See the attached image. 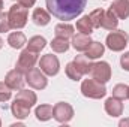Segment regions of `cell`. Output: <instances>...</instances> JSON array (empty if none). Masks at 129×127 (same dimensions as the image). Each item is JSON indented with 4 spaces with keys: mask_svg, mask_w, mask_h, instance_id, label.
<instances>
[{
    "mask_svg": "<svg viewBox=\"0 0 129 127\" xmlns=\"http://www.w3.org/2000/svg\"><path fill=\"white\" fill-rule=\"evenodd\" d=\"M128 99H129V91H128Z\"/></svg>",
    "mask_w": 129,
    "mask_h": 127,
    "instance_id": "d590c367",
    "label": "cell"
},
{
    "mask_svg": "<svg viewBox=\"0 0 129 127\" xmlns=\"http://www.w3.org/2000/svg\"><path fill=\"white\" fill-rule=\"evenodd\" d=\"M128 40H129V36L126 32H123V30H113V32L107 36L105 43H107V46L111 51L120 52V51H123L126 48Z\"/></svg>",
    "mask_w": 129,
    "mask_h": 127,
    "instance_id": "277c9868",
    "label": "cell"
},
{
    "mask_svg": "<svg viewBox=\"0 0 129 127\" xmlns=\"http://www.w3.org/2000/svg\"><path fill=\"white\" fill-rule=\"evenodd\" d=\"M119 126H129V118L128 120H122V121H120V123H119Z\"/></svg>",
    "mask_w": 129,
    "mask_h": 127,
    "instance_id": "d6a6232c",
    "label": "cell"
},
{
    "mask_svg": "<svg viewBox=\"0 0 129 127\" xmlns=\"http://www.w3.org/2000/svg\"><path fill=\"white\" fill-rule=\"evenodd\" d=\"M12 96V88L6 84V82H0V103L2 102H8Z\"/></svg>",
    "mask_w": 129,
    "mask_h": 127,
    "instance_id": "f1b7e54d",
    "label": "cell"
},
{
    "mask_svg": "<svg viewBox=\"0 0 129 127\" xmlns=\"http://www.w3.org/2000/svg\"><path fill=\"white\" fill-rule=\"evenodd\" d=\"M50 45H51L53 51H56V52H66V51L69 49V42H68V39L60 37V36H56V37L51 40Z\"/></svg>",
    "mask_w": 129,
    "mask_h": 127,
    "instance_id": "cb8c5ba5",
    "label": "cell"
},
{
    "mask_svg": "<svg viewBox=\"0 0 129 127\" xmlns=\"http://www.w3.org/2000/svg\"><path fill=\"white\" fill-rule=\"evenodd\" d=\"M11 111H12V115H14L15 118L24 120V118H27L29 114H30V106L26 105V103H23V102L18 100V99H14V103L11 105Z\"/></svg>",
    "mask_w": 129,
    "mask_h": 127,
    "instance_id": "4fadbf2b",
    "label": "cell"
},
{
    "mask_svg": "<svg viewBox=\"0 0 129 127\" xmlns=\"http://www.w3.org/2000/svg\"><path fill=\"white\" fill-rule=\"evenodd\" d=\"M74 63L78 66V69L81 70L83 75H89L90 67H92V61H90V58H87L86 55H77V57L74 58Z\"/></svg>",
    "mask_w": 129,
    "mask_h": 127,
    "instance_id": "d4e9b609",
    "label": "cell"
},
{
    "mask_svg": "<svg viewBox=\"0 0 129 127\" xmlns=\"http://www.w3.org/2000/svg\"><path fill=\"white\" fill-rule=\"evenodd\" d=\"M104 51H105L104 43H101V42H92L89 45V48L84 51L86 52L84 55L87 58H90V60H95V58H99L101 55H104Z\"/></svg>",
    "mask_w": 129,
    "mask_h": 127,
    "instance_id": "ac0fdd59",
    "label": "cell"
},
{
    "mask_svg": "<svg viewBox=\"0 0 129 127\" xmlns=\"http://www.w3.org/2000/svg\"><path fill=\"white\" fill-rule=\"evenodd\" d=\"M53 117L56 121L66 124L74 118V108L66 102H59L53 106Z\"/></svg>",
    "mask_w": 129,
    "mask_h": 127,
    "instance_id": "8992f818",
    "label": "cell"
},
{
    "mask_svg": "<svg viewBox=\"0 0 129 127\" xmlns=\"http://www.w3.org/2000/svg\"><path fill=\"white\" fill-rule=\"evenodd\" d=\"M54 33H56V36L69 39V37L74 36V27H72L71 24H68V23L63 21V23H60V24H57V26L54 27Z\"/></svg>",
    "mask_w": 129,
    "mask_h": 127,
    "instance_id": "603a6c76",
    "label": "cell"
},
{
    "mask_svg": "<svg viewBox=\"0 0 129 127\" xmlns=\"http://www.w3.org/2000/svg\"><path fill=\"white\" fill-rule=\"evenodd\" d=\"M93 40L90 39V34H84V33H78L72 36V46L77 51H86L89 48V45Z\"/></svg>",
    "mask_w": 129,
    "mask_h": 127,
    "instance_id": "5bb4252c",
    "label": "cell"
},
{
    "mask_svg": "<svg viewBox=\"0 0 129 127\" xmlns=\"http://www.w3.org/2000/svg\"><path fill=\"white\" fill-rule=\"evenodd\" d=\"M120 64H122V67H123L126 72H129V51L125 52V54L120 57Z\"/></svg>",
    "mask_w": 129,
    "mask_h": 127,
    "instance_id": "4dcf8cb0",
    "label": "cell"
},
{
    "mask_svg": "<svg viewBox=\"0 0 129 127\" xmlns=\"http://www.w3.org/2000/svg\"><path fill=\"white\" fill-rule=\"evenodd\" d=\"M32 20H33V23H35L36 26L44 27V26H47V24L50 23L51 17H50V14H48L45 9H42V8H36V9L33 11V14H32Z\"/></svg>",
    "mask_w": 129,
    "mask_h": 127,
    "instance_id": "2e32d148",
    "label": "cell"
},
{
    "mask_svg": "<svg viewBox=\"0 0 129 127\" xmlns=\"http://www.w3.org/2000/svg\"><path fill=\"white\" fill-rule=\"evenodd\" d=\"M104 14H105V11L104 9H95V11H92L90 12V20H92V24H93V27L95 29H101L102 27V20H104Z\"/></svg>",
    "mask_w": 129,
    "mask_h": 127,
    "instance_id": "4316f807",
    "label": "cell"
},
{
    "mask_svg": "<svg viewBox=\"0 0 129 127\" xmlns=\"http://www.w3.org/2000/svg\"><path fill=\"white\" fill-rule=\"evenodd\" d=\"M15 99L21 100L23 103L29 105L30 108H32V106H35V103L38 102V97H36V94H35V91H30V90H23V88L18 91V94H17V97H15Z\"/></svg>",
    "mask_w": 129,
    "mask_h": 127,
    "instance_id": "ffe728a7",
    "label": "cell"
},
{
    "mask_svg": "<svg viewBox=\"0 0 129 127\" xmlns=\"http://www.w3.org/2000/svg\"><path fill=\"white\" fill-rule=\"evenodd\" d=\"M45 45H47V40L42 36H33L27 42V48L30 51H35V52H41L45 48Z\"/></svg>",
    "mask_w": 129,
    "mask_h": 127,
    "instance_id": "7402d4cb",
    "label": "cell"
},
{
    "mask_svg": "<svg viewBox=\"0 0 129 127\" xmlns=\"http://www.w3.org/2000/svg\"><path fill=\"white\" fill-rule=\"evenodd\" d=\"M39 67H41V70H42L45 75H48V76H56V75L59 73V70H60V61H59V58H57L56 55H53V54H45V55H42L41 60H39Z\"/></svg>",
    "mask_w": 129,
    "mask_h": 127,
    "instance_id": "ba28073f",
    "label": "cell"
},
{
    "mask_svg": "<svg viewBox=\"0 0 129 127\" xmlns=\"http://www.w3.org/2000/svg\"><path fill=\"white\" fill-rule=\"evenodd\" d=\"M36 61H38V52L30 51V49L27 48V49L21 51V54H20V57H18V61H17L15 69H18V70H20V72H23V73H27L30 69L35 67Z\"/></svg>",
    "mask_w": 129,
    "mask_h": 127,
    "instance_id": "52a82bcc",
    "label": "cell"
},
{
    "mask_svg": "<svg viewBox=\"0 0 129 127\" xmlns=\"http://www.w3.org/2000/svg\"><path fill=\"white\" fill-rule=\"evenodd\" d=\"M64 72H66V75H68V78L69 79H72V81H80L84 75L81 73V70L78 69V66L74 63V61H71V63L66 64V69H64Z\"/></svg>",
    "mask_w": 129,
    "mask_h": 127,
    "instance_id": "484cf974",
    "label": "cell"
},
{
    "mask_svg": "<svg viewBox=\"0 0 129 127\" xmlns=\"http://www.w3.org/2000/svg\"><path fill=\"white\" fill-rule=\"evenodd\" d=\"M90 78L96 79L99 82H108L111 79V66L107 61H98V63H92L90 72H89Z\"/></svg>",
    "mask_w": 129,
    "mask_h": 127,
    "instance_id": "5b68a950",
    "label": "cell"
},
{
    "mask_svg": "<svg viewBox=\"0 0 129 127\" xmlns=\"http://www.w3.org/2000/svg\"><path fill=\"white\" fill-rule=\"evenodd\" d=\"M35 2H36V0H18V3H20L21 6L27 8V9H29V8H32L33 5H35Z\"/></svg>",
    "mask_w": 129,
    "mask_h": 127,
    "instance_id": "1f68e13d",
    "label": "cell"
},
{
    "mask_svg": "<svg viewBox=\"0 0 129 127\" xmlns=\"http://www.w3.org/2000/svg\"><path fill=\"white\" fill-rule=\"evenodd\" d=\"M105 112L108 114V115H111V117H120L122 114H123V103H122V100L120 99H117V97H108L107 100H105Z\"/></svg>",
    "mask_w": 129,
    "mask_h": 127,
    "instance_id": "8fae6325",
    "label": "cell"
},
{
    "mask_svg": "<svg viewBox=\"0 0 129 127\" xmlns=\"http://www.w3.org/2000/svg\"><path fill=\"white\" fill-rule=\"evenodd\" d=\"M27 17H29L27 8L21 6L20 3L11 6V8H9V12H8V18H9L11 29H15V30L23 29V27L27 24Z\"/></svg>",
    "mask_w": 129,
    "mask_h": 127,
    "instance_id": "3957f363",
    "label": "cell"
},
{
    "mask_svg": "<svg viewBox=\"0 0 129 127\" xmlns=\"http://www.w3.org/2000/svg\"><path fill=\"white\" fill-rule=\"evenodd\" d=\"M117 26H119V18L116 17V14L111 9L105 11L104 20H102V29H105V30H116Z\"/></svg>",
    "mask_w": 129,
    "mask_h": 127,
    "instance_id": "e0dca14e",
    "label": "cell"
},
{
    "mask_svg": "<svg viewBox=\"0 0 129 127\" xmlns=\"http://www.w3.org/2000/svg\"><path fill=\"white\" fill-rule=\"evenodd\" d=\"M11 30V24H9V18L8 14L0 12V33H6Z\"/></svg>",
    "mask_w": 129,
    "mask_h": 127,
    "instance_id": "f546056e",
    "label": "cell"
},
{
    "mask_svg": "<svg viewBox=\"0 0 129 127\" xmlns=\"http://www.w3.org/2000/svg\"><path fill=\"white\" fill-rule=\"evenodd\" d=\"M5 82L12 90H21L23 85H24V82H26V78L23 76V72H20L18 69H14V70H11V72L6 73Z\"/></svg>",
    "mask_w": 129,
    "mask_h": 127,
    "instance_id": "30bf717a",
    "label": "cell"
},
{
    "mask_svg": "<svg viewBox=\"0 0 129 127\" xmlns=\"http://www.w3.org/2000/svg\"><path fill=\"white\" fill-rule=\"evenodd\" d=\"M81 93L89 99H102L107 94V88H105L104 82H99L93 78H89L81 82Z\"/></svg>",
    "mask_w": 129,
    "mask_h": 127,
    "instance_id": "7a4b0ae2",
    "label": "cell"
},
{
    "mask_svg": "<svg viewBox=\"0 0 129 127\" xmlns=\"http://www.w3.org/2000/svg\"><path fill=\"white\" fill-rule=\"evenodd\" d=\"M26 82L35 90H44L48 84V79H47V76L44 75V72L41 69L33 67L26 73Z\"/></svg>",
    "mask_w": 129,
    "mask_h": 127,
    "instance_id": "9c48e42d",
    "label": "cell"
},
{
    "mask_svg": "<svg viewBox=\"0 0 129 127\" xmlns=\"http://www.w3.org/2000/svg\"><path fill=\"white\" fill-rule=\"evenodd\" d=\"M2 9H3V0H0V12H2Z\"/></svg>",
    "mask_w": 129,
    "mask_h": 127,
    "instance_id": "e575fe53",
    "label": "cell"
},
{
    "mask_svg": "<svg viewBox=\"0 0 129 127\" xmlns=\"http://www.w3.org/2000/svg\"><path fill=\"white\" fill-rule=\"evenodd\" d=\"M0 126H2V121H0Z\"/></svg>",
    "mask_w": 129,
    "mask_h": 127,
    "instance_id": "8d00e7d4",
    "label": "cell"
},
{
    "mask_svg": "<svg viewBox=\"0 0 129 127\" xmlns=\"http://www.w3.org/2000/svg\"><path fill=\"white\" fill-rule=\"evenodd\" d=\"M128 91H129V85H126V84H117L113 88V96L120 99V100H125V99H128Z\"/></svg>",
    "mask_w": 129,
    "mask_h": 127,
    "instance_id": "83f0119b",
    "label": "cell"
},
{
    "mask_svg": "<svg viewBox=\"0 0 129 127\" xmlns=\"http://www.w3.org/2000/svg\"><path fill=\"white\" fill-rule=\"evenodd\" d=\"M48 12L64 23L80 17L87 5V0H45Z\"/></svg>",
    "mask_w": 129,
    "mask_h": 127,
    "instance_id": "6da1fadb",
    "label": "cell"
},
{
    "mask_svg": "<svg viewBox=\"0 0 129 127\" xmlns=\"http://www.w3.org/2000/svg\"><path fill=\"white\" fill-rule=\"evenodd\" d=\"M8 43H9L11 48H14V49H21V48L27 43V39H26L24 33L14 32V33H9V36H8Z\"/></svg>",
    "mask_w": 129,
    "mask_h": 127,
    "instance_id": "9a60e30c",
    "label": "cell"
},
{
    "mask_svg": "<svg viewBox=\"0 0 129 127\" xmlns=\"http://www.w3.org/2000/svg\"><path fill=\"white\" fill-rule=\"evenodd\" d=\"M2 48H3V39L0 37V49H2Z\"/></svg>",
    "mask_w": 129,
    "mask_h": 127,
    "instance_id": "836d02e7",
    "label": "cell"
},
{
    "mask_svg": "<svg viewBox=\"0 0 129 127\" xmlns=\"http://www.w3.org/2000/svg\"><path fill=\"white\" fill-rule=\"evenodd\" d=\"M35 115L39 121H48L53 117V106L51 105H41L35 109Z\"/></svg>",
    "mask_w": 129,
    "mask_h": 127,
    "instance_id": "44dd1931",
    "label": "cell"
},
{
    "mask_svg": "<svg viewBox=\"0 0 129 127\" xmlns=\"http://www.w3.org/2000/svg\"><path fill=\"white\" fill-rule=\"evenodd\" d=\"M110 9L116 14L119 20H126L129 17V0H114Z\"/></svg>",
    "mask_w": 129,
    "mask_h": 127,
    "instance_id": "7c38bea8",
    "label": "cell"
},
{
    "mask_svg": "<svg viewBox=\"0 0 129 127\" xmlns=\"http://www.w3.org/2000/svg\"><path fill=\"white\" fill-rule=\"evenodd\" d=\"M93 24H92V20L89 15H84L81 17L80 20H77V30L80 33H84V34H92L93 32Z\"/></svg>",
    "mask_w": 129,
    "mask_h": 127,
    "instance_id": "d6986e66",
    "label": "cell"
}]
</instances>
